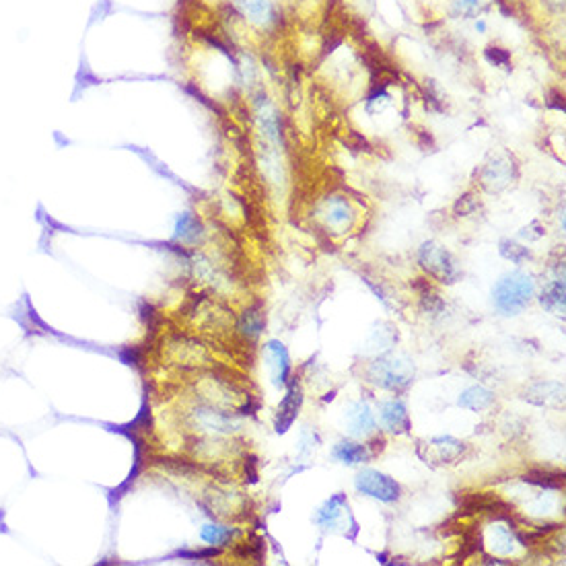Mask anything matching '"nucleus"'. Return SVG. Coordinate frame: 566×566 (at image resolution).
Instances as JSON below:
<instances>
[{
  "instance_id": "obj_1",
  "label": "nucleus",
  "mask_w": 566,
  "mask_h": 566,
  "mask_svg": "<svg viewBox=\"0 0 566 566\" xmlns=\"http://www.w3.org/2000/svg\"><path fill=\"white\" fill-rule=\"evenodd\" d=\"M535 293L533 278L526 272H511L494 284L492 301L503 315H519L531 303Z\"/></svg>"
},
{
  "instance_id": "obj_2",
  "label": "nucleus",
  "mask_w": 566,
  "mask_h": 566,
  "mask_svg": "<svg viewBox=\"0 0 566 566\" xmlns=\"http://www.w3.org/2000/svg\"><path fill=\"white\" fill-rule=\"evenodd\" d=\"M418 262L428 276H432L435 281L443 284L457 283V278L462 276V270L455 262V258L447 251L445 247L432 241L425 243L418 249Z\"/></svg>"
},
{
  "instance_id": "obj_3",
  "label": "nucleus",
  "mask_w": 566,
  "mask_h": 566,
  "mask_svg": "<svg viewBox=\"0 0 566 566\" xmlns=\"http://www.w3.org/2000/svg\"><path fill=\"white\" fill-rule=\"evenodd\" d=\"M371 381L383 389L400 391L410 385L414 377V364L410 361H400V359H381L375 361L369 369Z\"/></svg>"
},
{
  "instance_id": "obj_4",
  "label": "nucleus",
  "mask_w": 566,
  "mask_h": 566,
  "mask_svg": "<svg viewBox=\"0 0 566 566\" xmlns=\"http://www.w3.org/2000/svg\"><path fill=\"white\" fill-rule=\"evenodd\" d=\"M354 486L361 494H366L371 499H377L381 503H396L400 499V492L402 488L400 484L387 476V474H381L377 469H363L357 474L354 478Z\"/></svg>"
},
{
  "instance_id": "obj_5",
  "label": "nucleus",
  "mask_w": 566,
  "mask_h": 566,
  "mask_svg": "<svg viewBox=\"0 0 566 566\" xmlns=\"http://www.w3.org/2000/svg\"><path fill=\"white\" fill-rule=\"evenodd\" d=\"M301 406H303V387L297 379H293L288 385V391L284 396V400L278 406V414H276V420H274V428L278 435H284L293 423L297 420L299 412H301Z\"/></svg>"
},
{
  "instance_id": "obj_6",
  "label": "nucleus",
  "mask_w": 566,
  "mask_h": 566,
  "mask_svg": "<svg viewBox=\"0 0 566 566\" xmlns=\"http://www.w3.org/2000/svg\"><path fill=\"white\" fill-rule=\"evenodd\" d=\"M266 361H268V369L272 375V383L276 387H284L288 383L290 377V357L288 350L284 348L283 342L278 340H270L266 344Z\"/></svg>"
},
{
  "instance_id": "obj_7",
  "label": "nucleus",
  "mask_w": 566,
  "mask_h": 566,
  "mask_svg": "<svg viewBox=\"0 0 566 566\" xmlns=\"http://www.w3.org/2000/svg\"><path fill=\"white\" fill-rule=\"evenodd\" d=\"M425 447L428 449L426 464H455L465 453V443L453 437H435Z\"/></svg>"
},
{
  "instance_id": "obj_8",
  "label": "nucleus",
  "mask_w": 566,
  "mask_h": 566,
  "mask_svg": "<svg viewBox=\"0 0 566 566\" xmlns=\"http://www.w3.org/2000/svg\"><path fill=\"white\" fill-rule=\"evenodd\" d=\"M381 423L389 432H396V435H406L412 426L408 408L400 400H389L381 404Z\"/></svg>"
},
{
  "instance_id": "obj_9",
  "label": "nucleus",
  "mask_w": 566,
  "mask_h": 566,
  "mask_svg": "<svg viewBox=\"0 0 566 566\" xmlns=\"http://www.w3.org/2000/svg\"><path fill=\"white\" fill-rule=\"evenodd\" d=\"M344 420L348 425V430L357 437L369 435L375 428V416H373L369 404H364V402H354V404L348 406Z\"/></svg>"
},
{
  "instance_id": "obj_10",
  "label": "nucleus",
  "mask_w": 566,
  "mask_h": 566,
  "mask_svg": "<svg viewBox=\"0 0 566 566\" xmlns=\"http://www.w3.org/2000/svg\"><path fill=\"white\" fill-rule=\"evenodd\" d=\"M324 221L327 227L336 229V233H342L344 229H348L350 221H352V210H350L348 202L340 196L327 200L324 210Z\"/></svg>"
},
{
  "instance_id": "obj_11",
  "label": "nucleus",
  "mask_w": 566,
  "mask_h": 566,
  "mask_svg": "<svg viewBox=\"0 0 566 566\" xmlns=\"http://www.w3.org/2000/svg\"><path fill=\"white\" fill-rule=\"evenodd\" d=\"M344 515H348V503H346V499H344L342 494H334V496H332L330 501H325L324 506L317 511V515H315V523L325 527V529H330V527H336L338 519H342Z\"/></svg>"
},
{
  "instance_id": "obj_12",
  "label": "nucleus",
  "mask_w": 566,
  "mask_h": 566,
  "mask_svg": "<svg viewBox=\"0 0 566 566\" xmlns=\"http://www.w3.org/2000/svg\"><path fill=\"white\" fill-rule=\"evenodd\" d=\"M494 402H496L494 393L482 385H474L459 396V406L469 412H484L488 408H492Z\"/></svg>"
},
{
  "instance_id": "obj_13",
  "label": "nucleus",
  "mask_w": 566,
  "mask_h": 566,
  "mask_svg": "<svg viewBox=\"0 0 566 566\" xmlns=\"http://www.w3.org/2000/svg\"><path fill=\"white\" fill-rule=\"evenodd\" d=\"M332 455H334L338 462H342V464L348 465L364 464V462L371 457V453H369L366 447L359 445V443H352V441H340V443H336L334 451H332Z\"/></svg>"
},
{
  "instance_id": "obj_14",
  "label": "nucleus",
  "mask_w": 566,
  "mask_h": 566,
  "mask_svg": "<svg viewBox=\"0 0 566 566\" xmlns=\"http://www.w3.org/2000/svg\"><path fill=\"white\" fill-rule=\"evenodd\" d=\"M540 303L550 313L562 315L565 313V284H562V281H554V283L548 284L542 290Z\"/></svg>"
},
{
  "instance_id": "obj_15",
  "label": "nucleus",
  "mask_w": 566,
  "mask_h": 566,
  "mask_svg": "<svg viewBox=\"0 0 566 566\" xmlns=\"http://www.w3.org/2000/svg\"><path fill=\"white\" fill-rule=\"evenodd\" d=\"M523 482L533 486H540V488H562L565 486V476L562 472H548V469H531L523 476Z\"/></svg>"
},
{
  "instance_id": "obj_16",
  "label": "nucleus",
  "mask_w": 566,
  "mask_h": 566,
  "mask_svg": "<svg viewBox=\"0 0 566 566\" xmlns=\"http://www.w3.org/2000/svg\"><path fill=\"white\" fill-rule=\"evenodd\" d=\"M511 182V167L503 163H490L484 169V185L490 190H501Z\"/></svg>"
},
{
  "instance_id": "obj_17",
  "label": "nucleus",
  "mask_w": 566,
  "mask_h": 566,
  "mask_svg": "<svg viewBox=\"0 0 566 566\" xmlns=\"http://www.w3.org/2000/svg\"><path fill=\"white\" fill-rule=\"evenodd\" d=\"M263 330V313L256 307V309H249L245 311L241 320V332L247 336H258Z\"/></svg>"
},
{
  "instance_id": "obj_18",
  "label": "nucleus",
  "mask_w": 566,
  "mask_h": 566,
  "mask_svg": "<svg viewBox=\"0 0 566 566\" xmlns=\"http://www.w3.org/2000/svg\"><path fill=\"white\" fill-rule=\"evenodd\" d=\"M501 254H503V258H506V260H511V262L515 263L526 262L527 258L531 256L527 247H523V245H519V243L515 241H508V239L501 241Z\"/></svg>"
},
{
  "instance_id": "obj_19",
  "label": "nucleus",
  "mask_w": 566,
  "mask_h": 566,
  "mask_svg": "<svg viewBox=\"0 0 566 566\" xmlns=\"http://www.w3.org/2000/svg\"><path fill=\"white\" fill-rule=\"evenodd\" d=\"M484 58L494 66H506L511 62V52L499 45H488L484 50Z\"/></svg>"
},
{
  "instance_id": "obj_20",
  "label": "nucleus",
  "mask_w": 566,
  "mask_h": 566,
  "mask_svg": "<svg viewBox=\"0 0 566 566\" xmlns=\"http://www.w3.org/2000/svg\"><path fill=\"white\" fill-rule=\"evenodd\" d=\"M453 9L457 15H464V17H476L480 13V2L478 0H453Z\"/></svg>"
},
{
  "instance_id": "obj_21",
  "label": "nucleus",
  "mask_w": 566,
  "mask_h": 566,
  "mask_svg": "<svg viewBox=\"0 0 566 566\" xmlns=\"http://www.w3.org/2000/svg\"><path fill=\"white\" fill-rule=\"evenodd\" d=\"M204 540H208L210 544H221V542H224V540H229L231 538V531L229 529H223V527H206L202 531Z\"/></svg>"
},
{
  "instance_id": "obj_22",
  "label": "nucleus",
  "mask_w": 566,
  "mask_h": 566,
  "mask_svg": "<svg viewBox=\"0 0 566 566\" xmlns=\"http://www.w3.org/2000/svg\"><path fill=\"white\" fill-rule=\"evenodd\" d=\"M476 29H478V31H484L486 25H484V23H482V21H480V23H476Z\"/></svg>"
}]
</instances>
